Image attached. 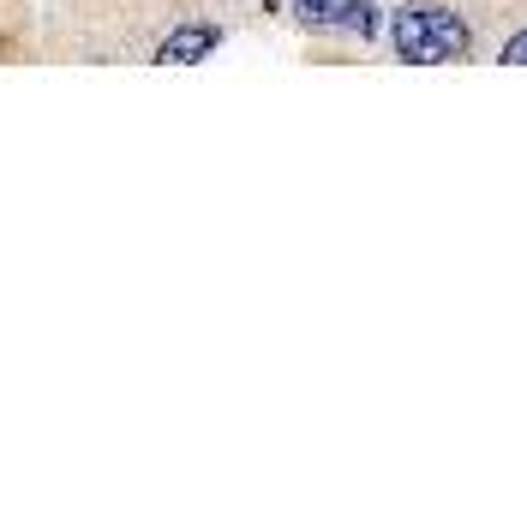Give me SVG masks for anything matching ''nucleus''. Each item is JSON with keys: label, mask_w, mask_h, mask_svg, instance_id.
I'll list each match as a JSON object with an SVG mask.
<instances>
[{"label": "nucleus", "mask_w": 527, "mask_h": 515, "mask_svg": "<svg viewBox=\"0 0 527 515\" xmlns=\"http://www.w3.org/2000/svg\"><path fill=\"white\" fill-rule=\"evenodd\" d=\"M216 42H222V30H216V24H180V30L156 48V66H198Z\"/></svg>", "instance_id": "2"}, {"label": "nucleus", "mask_w": 527, "mask_h": 515, "mask_svg": "<svg viewBox=\"0 0 527 515\" xmlns=\"http://www.w3.org/2000/svg\"><path fill=\"white\" fill-rule=\"evenodd\" d=\"M390 48H396L408 66L462 60V54H468V24H462L450 6L414 0V6H396V18H390Z\"/></svg>", "instance_id": "1"}, {"label": "nucleus", "mask_w": 527, "mask_h": 515, "mask_svg": "<svg viewBox=\"0 0 527 515\" xmlns=\"http://www.w3.org/2000/svg\"><path fill=\"white\" fill-rule=\"evenodd\" d=\"M342 6L348 0H294L300 24H324V30H342Z\"/></svg>", "instance_id": "3"}, {"label": "nucleus", "mask_w": 527, "mask_h": 515, "mask_svg": "<svg viewBox=\"0 0 527 515\" xmlns=\"http://www.w3.org/2000/svg\"><path fill=\"white\" fill-rule=\"evenodd\" d=\"M504 66H527V30H522V36H510V42H504Z\"/></svg>", "instance_id": "4"}]
</instances>
